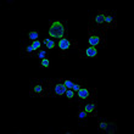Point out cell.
I'll return each instance as SVG.
<instances>
[{"label":"cell","mask_w":134,"mask_h":134,"mask_svg":"<svg viewBox=\"0 0 134 134\" xmlns=\"http://www.w3.org/2000/svg\"><path fill=\"white\" fill-rule=\"evenodd\" d=\"M48 34L50 38L55 40H60L62 38L68 37V21H59V20H51L48 29Z\"/></svg>","instance_id":"cell-1"},{"label":"cell","mask_w":134,"mask_h":134,"mask_svg":"<svg viewBox=\"0 0 134 134\" xmlns=\"http://www.w3.org/2000/svg\"><path fill=\"white\" fill-rule=\"evenodd\" d=\"M29 96L31 98H46L48 95V83L42 79H33L29 83Z\"/></svg>","instance_id":"cell-2"},{"label":"cell","mask_w":134,"mask_h":134,"mask_svg":"<svg viewBox=\"0 0 134 134\" xmlns=\"http://www.w3.org/2000/svg\"><path fill=\"white\" fill-rule=\"evenodd\" d=\"M46 83H48V95H46V98H61V96H65L67 88L59 81V78L46 79Z\"/></svg>","instance_id":"cell-3"},{"label":"cell","mask_w":134,"mask_h":134,"mask_svg":"<svg viewBox=\"0 0 134 134\" xmlns=\"http://www.w3.org/2000/svg\"><path fill=\"white\" fill-rule=\"evenodd\" d=\"M88 28L99 31V32L104 33V34L107 33V28H106V26H105V15H104V11L99 10L90 16Z\"/></svg>","instance_id":"cell-4"},{"label":"cell","mask_w":134,"mask_h":134,"mask_svg":"<svg viewBox=\"0 0 134 134\" xmlns=\"http://www.w3.org/2000/svg\"><path fill=\"white\" fill-rule=\"evenodd\" d=\"M104 33L95 31V29L88 28V44L93 48H105L106 46V38Z\"/></svg>","instance_id":"cell-5"},{"label":"cell","mask_w":134,"mask_h":134,"mask_svg":"<svg viewBox=\"0 0 134 134\" xmlns=\"http://www.w3.org/2000/svg\"><path fill=\"white\" fill-rule=\"evenodd\" d=\"M56 46H57V50H59L61 57L64 59L67 54L70 53V50L77 49L78 42L74 40V39H71V38H68V37H66V38H62V39H60V40H57Z\"/></svg>","instance_id":"cell-6"},{"label":"cell","mask_w":134,"mask_h":134,"mask_svg":"<svg viewBox=\"0 0 134 134\" xmlns=\"http://www.w3.org/2000/svg\"><path fill=\"white\" fill-rule=\"evenodd\" d=\"M90 100H98L95 88H92V87H88V85H87L84 88H82L79 92H77V102H76V104L90 101Z\"/></svg>","instance_id":"cell-7"},{"label":"cell","mask_w":134,"mask_h":134,"mask_svg":"<svg viewBox=\"0 0 134 134\" xmlns=\"http://www.w3.org/2000/svg\"><path fill=\"white\" fill-rule=\"evenodd\" d=\"M59 81L66 87L67 89H72L73 92H79L82 88H84L88 85V82L82 78H77V79H68V78H59Z\"/></svg>","instance_id":"cell-8"},{"label":"cell","mask_w":134,"mask_h":134,"mask_svg":"<svg viewBox=\"0 0 134 134\" xmlns=\"http://www.w3.org/2000/svg\"><path fill=\"white\" fill-rule=\"evenodd\" d=\"M96 128L101 133H107V134H113L118 132L116 122L115 121H107L106 118H99L98 123H96Z\"/></svg>","instance_id":"cell-9"},{"label":"cell","mask_w":134,"mask_h":134,"mask_svg":"<svg viewBox=\"0 0 134 134\" xmlns=\"http://www.w3.org/2000/svg\"><path fill=\"white\" fill-rule=\"evenodd\" d=\"M81 109H83L87 112V115L90 117H98V100H90V101H85L77 104Z\"/></svg>","instance_id":"cell-10"},{"label":"cell","mask_w":134,"mask_h":134,"mask_svg":"<svg viewBox=\"0 0 134 134\" xmlns=\"http://www.w3.org/2000/svg\"><path fill=\"white\" fill-rule=\"evenodd\" d=\"M105 15V26L107 31L109 29H115L117 27V20H116V12L111 10L104 11Z\"/></svg>","instance_id":"cell-11"},{"label":"cell","mask_w":134,"mask_h":134,"mask_svg":"<svg viewBox=\"0 0 134 134\" xmlns=\"http://www.w3.org/2000/svg\"><path fill=\"white\" fill-rule=\"evenodd\" d=\"M35 51H38V50H35L34 48H33L32 43H25L23 45H22L21 48V55L23 57H32L33 59V55L35 54Z\"/></svg>","instance_id":"cell-12"},{"label":"cell","mask_w":134,"mask_h":134,"mask_svg":"<svg viewBox=\"0 0 134 134\" xmlns=\"http://www.w3.org/2000/svg\"><path fill=\"white\" fill-rule=\"evenodd\" d=\"M98 54H99V51H98L96 48L89 46V48L82 50L81 53H79V57H81V59H93V57L98 56Z\"/></svg>","instance_id":"cell-13"},{"label":"cell","mask_w":134,"mask_h":134,"mask_svg":"<svg viewBox=\"0 0 134 134\" xmlns=\"http://www.w3.org/2000/svg\"><path fill=\"white\" fill-rule=\"evenodd\" d=\"M49 57V50L46 49L45 46H42L38 51H35V54L33 55V59H37V60H43V59H46Z\"/></svg>","instance_id":"cell-14"},{"label":"cell","mask_w":134,"mask_h":134,"mask_svg":"<svg viewBox=\"0 0 134 134\" xmlns=\"http://www.w3.org/2000/svg\"><path fill=\"white\" fill-rule=\"evenodd\" d=\"M42 43H43V45L45 46L48 50L55 49V48H56V45H57V42L55 40V39H53V38H44L42 40Z\"/></svg>","instance_id":"cell-15"},{"label":"cell","mask_w":134,"mask_h":134,"mask_svg":"<svg viewBox=\"0 0 134 134\" xmlns=\"http://www.w3.org/2000/svg\"><path fill=\"white\" fill-rule=\"evenodd\" d=\"M76 117L81 121L82 123H85V122H88V120H89V116L87 115V112H85L83 109H81L79 106H77V113H76Z\"/></svg>","instance_id":"cell-16"},{"label":"cell","mask_w":134,"mask_h":134,"mask_svg":"<svg viewBox=\"0 0 134 134\" xmlns=\"http://www.w3.org/2000/svg\"><path fill=\"white\" fill-rule=\"evenodd\" d=\"M65 96L70 102H77V93L73 92L72 89H67L65 93Z\"/></svg>","instance_id":"cell-17"},{"label":"cell","mask_w":134,"mask_h":134,"mask_svg":"<svg viewBox=\"0 0 134 134\" xmlns=\"http://www.w3.org/2000/svg\"><path fill=\"white\" fill-rule=\"evenodd\" d=\"M39 38V32L38 31H29L27 32V39L29 42H34V40H38Z\"/></svg>","instance_id":"cell-18"},{"label":"cell","mask_w":134,"mask_h":134,"mask_svg":"<svg viewBox=\"0 0 134 134\" xmlns=\"http://www.w3.org/2000/svg\"><path fill=\"white\" fill-rule=\"evenodd\" d=\"M50 66H51V61H50L49 57L39 61V67H42V68H49Z\"/></svg>","instance_id":"cell-19"},{"label":"cell","mask_w":134,"mask_h":134,"mask_svg":"<svg viewBox=\"0 0 134 134\" xmlns=\"http://www.w3.org/2000/svg\"><path fill=\"white\" fill-rule=\"evenodd\" d=\"M62 133L64 134H74L76 131H73V129H62Z\"/></svg>","instance_id":"cell-20"}]
</instances>
